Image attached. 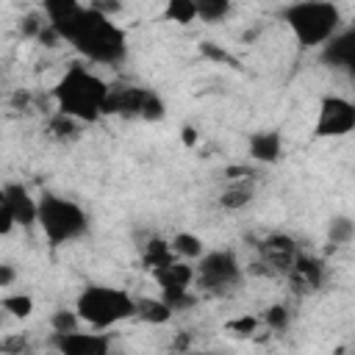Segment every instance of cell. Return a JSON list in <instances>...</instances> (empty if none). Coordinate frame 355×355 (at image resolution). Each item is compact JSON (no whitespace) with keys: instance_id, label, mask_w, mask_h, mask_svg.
I'll list each match as a JSON object with an SVG mask.
<instances>
[{"instance_id":"obj_1","label":"cell","mask_w":355,"mask_h":355,"mask_svg":"<svg viewBox=\"0 0 355 355\" xmlns=\"http://www.w3.org/2000/svg\"><path fill=\"white\" fill-rule=\"evenodd\" d=\"M108 89L111 86L100 75L86 69L83 64H72L55 83L53 97H55V105L61 114H67L78 122H94L105 114Z\"/></svg>"},{"instance_id":"obj_2","label":"cell","mask_w":355,"mask_h":355,"mask_svg":"<svg viewBox=\"0 0 355 355\" xmlns=\"http://www.w3.org/2000/svg\"><path fill=\"white\" fill-rule=\"evenodd\" d=\"M69 44L83 58H89L92 64H103V67H116L128 58L125 31L116 22H111V17L100 14L92 6H86V14H83L80 25L75 28Z\"/></svg>"},{"instance_id":"obj_3","label":"cell","mask_w":355,"mask_h":355,"mask_svg":"<svg viewBox=\"0 0 355 355\" xmlns=\"http://www.w3.org/2000/svg\"><path fill=\"white\" fill-rule=\"evenodd\" d=\"M75 311L83 324H89L94 330H108V327L136 316V300L125 288L97 283V286H86L78 294Z\"/></svg>"},{"instance_id":"obj_4","label":"cell","mask_w":355,"mask_h":355,"mask_svg":"<svg viewBox=\"0 0 355 355\" xmlns=\"http://www.w3.org/2000/svg\"><path fill=\"white\" fill-rule=\"evenodd\" d=\"M283 19L291 28L302 50L324 47L341 25V11L333 3H294L283 8Z\"/></svg>"},{"instance_id":"obj_5","label":"cell","mask_w":355,"mask_h":355,"mask_svg":"<svg viewBox=\"0 0 355 355\" xmlns=\"http://www.w3.org/2000/svg\"><path fill=\"white\" fill-rule=\"evenodd\" d=\"M39 227L53 247H61L89 230V216L75 200L44 191L39 197Z\"/></svg>"},{"instance_id":"obj_6","label":"cell","mask_w":355,"mask_h":355,"mask_svg":"<svg viewBox=\"0 0 355 355\" xmlns=\"http://www.w3.org/2000/svg\"><path fill=\"white\" fill-rule=\"evenodd\" d=\"M194 269H197V280L194 283L208 294H227L244 277V269H241L236 252H230V250L205 252Z\"/></svg>"},{"instance_id":"obj_7","label":"cell","mask_w":355,"mask_h":355,"mask_svg":"<svg viewBox=\"0 0 355 355\" xmlns=\"http://www.w3.org/2000/svg\"><path fill=\"white\" fill-rule=\"evenodd\" d=\"M352 130H355V103L341 94H324L319 103L313 133L319 139H338Z\"/></svg>"},{"instance_id":"obj_8","label":"cell","mask_w":355,"mask_h":355,"mask_svg":"<svg viewBox=\"0 0 355 355\" xmlns=\"http://www.w3.org/2000/svg\"><path fill=\"white\" fill-rule=\"evenodd\" d=\"M300 255V247L291 236L286 233H269L258 241V261L266 266L269 275L280 272V275H288L294 261Z\"/></svg>"},{"instance_id":"obj_9","label":"cell","mask_w":355,"mask_h":355,"mask_svg":"<svg viewBox=\"0 0 355 355\" xmlns=\"http://www.w3.org/2000/svg\"><path fill=\"white\" fill-rule=\"evenodd\" d=\"M58 355H111V338L105 333H53Z\"/></svg>"},{"instance_id":"obj_10","label":"cell","mask_w":355,"mask_h":355,"mask_svg":"<svg viewBox=\"0 0 355 355\" xmlns=\"http://www.w3.org/2000/svg\"><path fill=\"white\" fill-rule=\"evenodd\" d=\"M0 205L11 211L19 227H31L39 222V200H33L22 183H6L0 191Z\"/></svg>"},{"instance_id":"obj_11","label":"cell","mask_w":355,"mask_h":355,"mask_svg":"<svg viewBox=\"0 0 355 355\" xmlns=\"http://www.w3.org/2000/svg\"><path fill=\"white\" fill-rule=\"evenodd\" d=\"M42 14H44L47 22L61 33V39L69 42L72 33H75V28L80 25V19H83V14H86V6H80V3H75V0H47L44 8H42Z\"/></svg>"},{"instance_id":"obj_12","label":"cell","mask_w":355,"mask_h":355,"mask_svg":"<svg viewBox=\"0 0 355 355\" xmlns=\"http://www.w3.org/2000/svg\"><path fill=\"white\" fill-rule=\"evenodd\" d=\"M147 94H150V89L114 83V86L108 89L105 114H119V116H141L144 103H147Z\"/></svg>"},{"instance_id":"obj_13","label":"cell","mask_w":355,"mask_h":355,"mask_svg":"<svg viewBox=\"0 0 355 355\" xmlns=\"http://www.w3.org/2000/svg\"><path fill=\"white\" fill-rule=\"evenodd\" d=\"M322 61L338 69H347L349 75L355 72V25L338 31L322 50Z\"/></svg>"},{"instance_id":"obj_14","label":"cell","mask_w":355,"mask_h":355,"mask_svg":"<svg viewBox=\"0 0 355 355\" xmlns=\"http://www.w3.org/2000/svg\"><path fill=\"white\" fill-rule=\"evenodd\" d=\"M288 280L297 286V291H316L322 288L324 283V261L311 255V252H300L291 272H288Z\"/></svg>"},{"instance_id":"obj_15","label":"cell","mask_w":355,"mask_h":355,"mask_svg":"<svg viewBox=\"0 0 355 355\" xmlns=\"http://www.w3.org/2000/svg\"><path fill=\"white\" fill-rule=\"evenodd\" d=\"M153 277L161 286V291H189L197 280V269L189 261H172L169 266L153 272Z\"/></svg>"},{"instance_id":"obj_16","label":"cell","mask_w":355,"mask_h":355,"mask_svg":"<svg viewBox=\"0 0 355 355\" xmlns=\"http://www.w3.org/2000/svg\"><path fill=\"white\" fill-rule=\"evenodd\" d=\"M247 150H250V158L252 161H261V164H275L280 161V153H283V139L280 133L275 130H258L247 139Z\"/></svg>"},{"instance_id":"obj_17","label":"cell","mask_w":355,"mask_h":355,"mask_svg":"<svg viewBox=\"0 0 355 355\" xmlns=\"http://www.w3.org/2000/svg\"><path fill=\"white\" fill-rule=\"evenodd\" d=\"M141 261H144V266H147L150 272H158V269L169 266L172 261H178V255H175V250H172L169 241H164V239H150V241L144 244Z\"/></svg>"},{"instance_id":"obj_18","label":"cell","mask_w":355,"mask_h":355,"mask_svg":"<svg viewBox=\"0 0 355 355\" xmlns=\"http://www.w3.org/2000/svg\"><path fill=\"white\" fill-rule=\"evenodd\" d=\"M172 316H175V311H172L161 297H158V300H153V297L136 300V319H141V322H147V324H166Z\"/></svg>"},{"instance_id":"obj_19","label":"cell","mask_w":355,"mask_h":355,"mask_svg":"<svg viewBox=\"0 0 355 355\" xmlns=\"http://www.w3.org/2000/svg\"><path fill=\"white\" fill-rule=\"evenodd\" d=\"M252 200V186L250 183H233L219 194V205L227 211H241Z\"/></svg>"},{"instance_id":"obj_20","label":"cell","mask_w":355,"mask_h":355,"mask_svg":"<svg viewBox=\"0 0 355 355\" xmlns=\"http://www.w3.org/2000/svg\"><path fill=\"white\" fill-rule=\"evenodd\" d=\"M169 244H172L175 255L183 258V261H194V258H202V255H205L202 241H200V236H194V233H175V239H172Z\"/></svg>"},{"instance_id":"obj_21","label":"cell","mask_w":355,"mask_h":355,"mask_svg":"<svg viewBox=\"0 0 355 355\" xmlns=\"http://www.w3.org/2000/svg\"><path fill=\"white\" fill-rule=\"evenodd\" d=\"M327 239L333 247H344L355 239V222L349 216H333L327 225Z\"/></svg>"},{"instance_id":"obj_22","label":"cell","mask_w":355,"mask_h":355,"mask_svg":"<svg viewBox=\"0 0 355 355\" xmlns=\"http://www.w3.org/2000/svg\"><path fill=\"white\" fill-rule=\"evenodd\" d=\"M164 17L169 22H178V25H189L197 19V3L191 0H169L166 8H164Z\"/></svg>"},{"instance_id":"obj_23","label":"cell","mask_w":355,"mask_h":355,"mask_svg":"<svg viewBox=\"0 0 355 355\" xmlns=\"http://www.w3.org/2000/svg\"><path fill=\"white\" fill-rule=\"evenodd\" d=\"M230 14V3L227 0H200L197 3V17L202 22H222Z\"/></svg>"},{"instance_id":"obj_24","label":"cell","mask_w":355,"mask_h":355,"mask_svg":"<svg viewBox=\"0 0 355 355\" xmlns=\"http://www.w3.org/2000/svg\"><path fill=\"white\" fill-rule=\"evenodd\" d=\"M47 133H50L53 139H72V136L78 133V119H72V116L55 111V114L50 116V122H47Z\"/></svg>"},{"instance_id":"obj_25","label":"cell","mask_w":355,"mask_h":355,"mask_svg":"<svg viewBox=\"0 0 355 355\" xmlns=\"http://www.w3.org/2000/svg\"><path fill=\"white\" fill-rule=\"evenodd\" d=\"M261 322H263L269 330H275V333H283V330H288L291 313H288V308H286V305H269V308L261 313Z\"/></svg>"},{"instance_id":"obj_26","label":"cell","mask_w":355,"mask_h":355,"mask_svg":"<svg viewBox=\"0 0 355 355\" xmlns=\"http://www.w3.org/2000/svg\"><path fill=\"white\" fill-rule=\"evenodd\" d=\"M50 327H53V333H78L80 316H78V311L58 308V311L50 316Z\"/></svg>"},{"instance_id":"obj_27","label":"cell","mask_w":355,"mask_h":355,"mask_svg":"<svg viewBox=\"0 0 355 355\" xmlns=\"http://www.w3.org/2000/svg\"><path fill=\"white\" fill-rule=\"evenodd\" d=\"M0 305H3V311H8V313L17 316V319L31 316V311H33V300H31L28 294H6V297L0 300Z\"/></svg>"},{"instance_id":"obj_28","label":"cell","mask_w":355,"mask_h":355,"mask_svg":"<svg viewBox=\"0 0 355 355\" xmlns=\"http://www.w3.org/2000/svg\"><path fill=\"white\" fill-rule=\"evenodd\" d=\"M44 25H47V17L39 14V11H31V14H25L19 19V33L25 39H39V33L44 31Z\"/></svg>"},{"instance_id":"obj_29","label":"cell","mask_w":355,"mask_h":355,"mask_svg":"<svg viewBox=\"0 0 355 355\" xmlns=\"http://www.w3.org/2000/svg\"><path fill=\"white\" fill-rule=\"evenodd\" d=\"M161 300L178 313V311H189L194 302H197V297L191 294V291H161Z\"/></svg>"},{"instance_id":"obj_30","label":"cell","mask_w":355,"mask_h":355,"mask_svg":"<svg viewBox=\"0 0 355 355\" xmlns=\"http://www.w3.org/2000/svg\"><path fill=\"white\" fill-rule=\"evenodd\" d=\"M164 114H166L164 100H161L155 92H150V94H147V103H144L141 116H144V119H150V122H155V119H164Z\"/></svg>"},{"instance_id":"obj_31","label":"cell","mask_w":355,"mask_h":355,"mask_svg":"<svg viewBox=\"0 0 355 355\" xmlns=\"http://www.w3.org/2000/svg\"><path fill=\"white\" fill-rule=\"evenodd\" d=\"M200 53L205 55V58H211V61H219V64H233L236 67V61L227 55V50H222L219 44H214V42H200Z\"/></svg>"},{"instance_id":"obj_32","label":"cell","mask_w":355,"mask_h":355,"mask_svg":"<svg viewBox=\"0 0 355 355\" xmlns=\"http://www.w3.org/2000/svg\"><path fill=\"white\" fill-rule=\"evenodd\" d=\"M258 322H261V319H255V316H244V319L230 322V324H227V330H236L239 336H250V333H255Z\"/></svg>"},{"instance_id":"obj_33","label":"cell","mask_w":355,"mask_h":355,"mask_svg":"<svg viewBox=\"0 0 355 355\" xmlns=\"http://www.w3.org/2000/svg\"><path fill=\"white\" fill-rule=\"evenodd\" d=\"M22 349H25V338H22V336H8V338H3V352H6V355H22Z\"/></svg>"},{"instance_id":"obj_34","label":"cell","mask_w":355,"mask_h":355,"mask_svg":"<svg viewBox=\"0 0 355 355\" xmlns=\"http://www.w3.org/2000/svg\"><path fill=\"white\" fill-rule=\"evenodd\" d=\"M14 225H17V222H14V216H11V211L0 205V233H3V236H8Z\"/></svg>"},{"instance_id":"obj_35","label":"cell","mask_w":355,"mask_h":355,"mask_svg":"<svg viewBox=\"0 0 355 355\" xmlns=\"http://www.w3.org/2000/svg\"><path fill=\"white\" fill-rule=\"evenodd\" d=\"M14 283V266L11 263H3L0 266V288H8Z\"/></svg>"},{"instance_id":"obj_36","label":"cell","mask_w":355,"mask_h":355,"mask_svg":"<svg viewBox=\"0 0 355 355\" xmlns=\"http://www.w3.org/2000/svg\"><path fill=\"white\" fill-rule=\"evenodd\" d=\"M183 144H186V147H194V144H197V130L189 128V125L183 128Z\"/></svg>"},{"instance_id":"obj_37","label":"cell","mask_w":355,"mask_h":355,"mask_svg":"<svg viewBox=\"0 0 355 355\" xmlns=\"http://www.w3.org/2000/svg\"><path fill=\"white\" fill-rule=\"evenodd\" d=\"M25 103H28V94L25 92H17L14 94V105H25Z\"/></svg>"},{"instance_id":"obj_38","label":"cell","mask_w":355,"mask_h":355,"mask_svg":"<svg viewBox=\"0 0 355 355\" xmlns=\"http://www.w3.org/2000/svg\"><path fill=\"white\" fill-rule=\"evenodd\" d=\"M186 355H214V352H191V349H189Z\"/></svg>"}]
</instances>
